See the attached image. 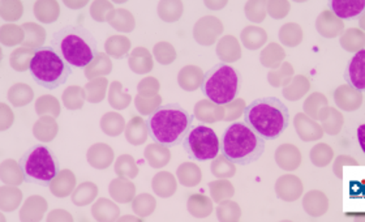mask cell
Returning a JSON list of instances; mask_svg holds the SVG:
<instances>
[{"instance_id":"6da1fadb","label":"cell","mask_w":365,"mask_h":222,"mask_svg":"<svg viewBox=\"0 0 365 222\" xmlns=\"http://www.w3.org/2000/svg\"><path fill=\"white\" fill-rule=\"evenodd\" d=\"M146 127L157 144L173 148L182 144L187 138L193 127V116L179 104H168L153 111Z\"/></svg>"},{"instance_id":"7a4b0ae2","label":"cell","mask_w":365,"mask_h":222,"mask_svg":"<svg viewBox=\"0 0 365 222\" xmlns=\"http://www.w3.org/2000/svg\"><path fill=\"white\" fill-rule=\"evenodd\" d=\"M244 122L264 140H275L289 127V109L277 97L259 99L244 110Z\"/></svg>"},{"instance_id":"3957f363","label":"cell","mask_w":365,"mask_h":222,"mask_svg":"<svg viewBox=\"0 0 365 222\" xmlns=\"http://www.w3.org/2000/svg\"><path fill=\"white\" fill-rule=\"evenodd\" d=\"M53 49L71 67L84 69L97 56V41L83 26L68 25L53 36Z\"/></svg>"},{"instance_id":"277c9868","label":"cell","mask_w":365,"mask_h":222,"mask_svg":"<svg viewBox=\"0 0 365 222\" xmlns=\"http://www.w3.org/2000/svg\"><path fill=\"white\" fill-rule=\"evenodd\" d=\"M265 151V140L245 122L230 124L223 132L221 152L226 160L237 165L257 161Z\"/></svg>"},{"instance_id":"5b68a950","label":"cell","mask_w":365,"mask_h":222,"mask_svg":"<svg viewBox=\"0 0 365 222\" xmlns=\"http://www.w3.org/2000/svg\"><path fill=\"white\" fill-rule=\"evenodd\" d=\"M19 166L25 182L38 184L42 187L50 186L61 171L59 160L45 144H37L29 148L21 156Z\"/></svg>"},{"instance_id":"8992f818","label":"cell","mask_w":365,"mask_h":222,"mask_svg":"<svg viewBox=\"0 0 365 222\" xmlns=\"http://www.w3.org/2000/svg\"><path fill=\"white\" fill-rule=\"evenodd\" d=\"M29 72L37 84L53 91L68 80L72 67L53 47H41L34 53Z\"/></svg>"},{"instance_id":"52a82bcc","label":"cell","mask_w":365,"mask_h":222,"mask_svg":"<svg viewBox=\"0 0 365 222\" xmlns=\"http://www.w3.org/2000/svg\"><path fill=\"white\" fill-rule=\"evenodd\" d=\"M240 74L226 63H220L204 75L201 91L206 99L217 105H227L235 100L240 91Z\"/></svg>"},{"instance_id":"ba28073f","label":"cell","mask_w":365,"mask_h":222,"mask_svg":"<svg viewBox=\"0 0 365 222\" xmlns=\"http://www.w3.org/2000/svg\"><path fill=\"white\" fill-rule=\"evenodd\" d=\"M182 146L190 158L195 161L214 160L221 151V143L217 133L204 124L193 126L190 128L187 138L182 141Z\"/></svg>"},{"instance_id":"9c48e42d","label":"cell","mask_w":365,"mask_h":222,"mask_svg":"<svg viewBox=\"0 0 365 222\" xmlns=\"http://www.w3.org/2000/svg\"><path fill=\"white\" fill-rule=\"evenodd\" d=\"M365 51L360 50L358 54L351 59L346 72L344 79L349 84L355 88L356 91L363 92L365 89Z\"/></svg>"},{"instance_id":"30bf717a","label":"cell","mask_w":365,"mask_h":222,"mask_svg":"<svg viewBox=\"0 0 365 222\" xmlns=\"http://www.w3.org/2000/svg\"><path fill=\"white\" fill-rule=\"evenodd\" d=\"M329 7L341 19H355L363 14L365 3L363 0H359V1L333 0L329 3Z\"/></svg>"},{"instance_id":"8fae6325","label":"cell","mask_w":365,"mask_h":222,"mask_svg":"<svg viewBox=\"0 0 365 222\" xmlns=\"http://www.w3.org/2000/svg\"><path fill=\"white\" fill-rule=\"evenodd\" d=\"M8 97L15 106H24V105L31 102V99H33V92H31V86L17 84L11 88Z\"/></svg>"},{"instance_id":"7c38bea8","label":"cell","mask_w":365,"mask_h":222,"mask_svg":"<svg viewBox=\"0 0 365 222\" xmlns=\"http://www.w3.org/2000/svg\"><path fill=\"white\" fill-rule=\"evenodd\" d=\"M33 56H34V53L31 50L19 49L14 51V54L11 55V64L16 71H25L28 69V66H31Z\"/></svg>"},{"instance_id":"4fadbf2b","label":"cell","mask_w":365,"mask_h":222,"mask_svg":"<svg viewBox=\"0 0 365 222\" xmlns=\"http://www.w3.org/2000/svg\"><path fill=\"white\" fill-rule=\"evenodd\" d=\"M1 208L4 211H14L21 201V192L14 188H1Z\"/></svg>"}]
</instances>
